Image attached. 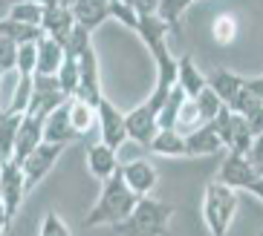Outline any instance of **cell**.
Instances as JSON below:
<instances>
[{"instance_id": "cell-44", "label": "cell", "mask_w": 263, "mask_h": 236, "mask_svg": "<svg viewBox=\"0 0 263 236\" xmlns=\"http://www.w3.org/2000/svg\"><path fill=\"white\" fill-rule=\"evenodd\" d=\"M0 161H3V159H0Z\"/></svg>"}, {"instance_id": "cell-34", "label": "cell", "mask_w": 263, "mask_h": 236, "mask_svg": "<svg viewBox=\"0 0 263 236\" xmlns=\"http://www.w3.org/2000/svg\"><path fill=\"white\" fill-rule=\"evenodd\" d=\"M194 104H197V113H200L202 121H211V118L217 115V110L223 107V101L217 98L214 90H211L209 84H205L200 92H197V95H194Z\"/></svg>"}, {"instance_id": "cell-16", "label": "cell", "mask_w": 263, "mask_h": 236, "mask_svg": "<svg viewBox=\"0 0 263 236\" xmlns=\"http://www.w3.org/2000/svg\"><path fill=\"white\" fill-rule=\"evenodd\" d=\"M182 141H185V156H214L223 150V141L214 133L211 121H202L194 130L182 133Z\"/></svg>"}, {"instance_id": "cell-38", "label": "cell", "mask_w": 263, "mask_h": 236, "mask_svg": "<svg viewBox=\"0 0 263 236\" xmlns=\"http://www.w3.org/2000/svg\"><path fill=\"white\" fill-rule=\"evenodd\" d=\"M38 236H70V228H67V222L55 213V210H49V213L44 216V222H41Z\"/></svg>"}, {"instance_id": "cell-42", "label": "cell", "mask_w": 263, "mask_h": 236, "mask_svg": "<svg viewBox=\"0 0 263 236\" xmlns=\"http://www.w3.org/2000/svg\"><path fill=\"white\" fill-rule=\"evenodd\" d=\"M3 78H6V75H3V72H0V81H3Z\"/></svg>"}, {"instance_id": "cell-25", "label": "cell", "mask_w": 263, "mask_h": 236, "mask_svg": "<svg viewBox=\"0 0 263 236\" xmlns=\"http://www.w3.org/2000/svg\"><path fill=\"white\" fill-rule=\"evenodd\" d=\"M147 150L154 156H165V159H182L185 156V141H182V133L179 130H156V136L151 138Z\"/></svg>"}, {"instance_id": "cell-27", "label": "cell", "mask_w": 263, "mask_h": 236, "mask_svg": "<svg viewBox=\"0 0 263 236\" xmlns=\"http://www.w3.org/2000/svg\"><path fill=\"white\" fill-rule=\"evenodd\" d=\"M21 118H24V113L0 110V159L3 161L12 159V147H15V136H17V127H21Z\"/></svg>"}, {"instance_id": "cell-5", "label": "cell", "mask_w": 263, "mask_h": 236, "mask_svg": "<svg viewBox=\"0 0 263 236\" xmlns=\"http://www.w3.org/2000/svg\"><path fill=\"white\" fill-rule=\"evenodd\" d=\"M211 127H214V133L220 136L223 147H229V153H240V156H246L249 147H252V141L257 138L255 133H252V127H249L246 118L237 115V113H232L229 107L217 110V115L211 118Z\"/></svg>"}, {"instance_id": "cell-26", "label": "cell", "mask_w": 263, "mask_h": 236, "mask_svg": "<svg viewBox=\"0 0 263 236\" xmlns=\"http://www.w3.org/2000/svg\"><path fill=\"white\" fill-rule=\"evenodd\" d=\"M191 0H156L154 15L168 26L171 35H179L182 32V15L188 12Z\"/></svg>"}, {"instance_id": "cell-6", "label": "cell", "mask_w": 263, "mask_h": 236, "mask_svg": "<svg viewBox=\"0 0 263 236\" xmlns=\"http://www.w3.org/2000/svg\"><path fill=\"white\" fill-rule=\"evenodd\" d=\"M229 110L243 115L255 136H263V78L260 75L243 78V84H240L234 101L229 104Z\"/></svg>"}, {"instance_id": "cell-1", "label": "cell", "mask_w": 263, "mask_h": 236, "mask_svg": "<svg viewBox=\"0 0 263 236\" xmlns=\"http://www.w3.org/2000/svg\"><path fill=\"white\" fill-rule=\"evenodd\" d=\"M177 213V207L159 199L142 196L133 210L116 225H110L116 236H171V219Z\"/></svg>"}, {"instance_id": "cell-3", "label": "cell", "mask_w": 263, "mask_h": 236, "mask_svg": "<svg viewBox=\"0 0 263 236\" xmlns=\"http://www.w3.org/2000/svg\"><path fill=\"white\" fill-rule=\"evenodd\" d=\"M240 199L237 190L229 184H220L217 179H211L202 190V219L211 236H229L234 216H237Z\"/></svg>"}, {"instance_id": "cell-35", "label": "cell", "mask_w": 263, "mask_h": 236, "mask_svg": "<svg viewBox=\"0 0 263 236\" xmlns=\"http://www.w3.org/2000/svg\"><path fill=\"white\" fill-rule=\"evenodd\" d=\"M107 15L113 17V20H119L122 26H127V29H136V20H139L136 9H133L127 0H107Z\"/></svg>"}, {"instance_id": "cell-14", "label": "cell", "mask_w": 263, "mask_h": 236, "mask_svg": "<svg viewBox=\"0 0 263 236\" xmlns=\"http://www.w3.org/2000/svg\"><path fill=\"white\" fill-rule=\"evenodd\" d=\"M41 133H44V141H52V144H70L76 141V130L70 124V98L61 101L55 110H49L44 118H41Z\"/></svg>"}, {"instance_id": "cell-43", "label": "cell", "mask_w": 263, "mask_h": 236, "mask_svg": "<svg viewBox=\"0 0 263 236\" xmlns=\"http://www.w3.org/2000/svg\"><path fill=\"white\" fill-rule=\"evenodd\" d=\"M0 110H3V104H0Z\"/></svg>"}, {"instance_id": "cell-33", "label": "cell", "mask_w": 263, "mask_h": 236, "mask_svg": "<svg viewBox=\"0 0 263 236\" xmlns=\"http://www.w3.org/2000/svg\"><path fill=\"white\" fill-rule=\"evenodd\" d=\"M93 32L84 29V26H78V23H72L70 35H67V40H64V52L70 55V58H78V55L84 52V49H90L93 46Z\"/></svg>"}, {"instance_id": "cell-22", "label": "cell", "mask_w": 263, "mask_h": 236, "mask_svg": "<svg viewBox=\"0 0 263 236\" xmlns=\"http://www.w3.org/2000/svg\"><path fill=\"white\" fill-rule=\"evenodd\" d=\"M87 167H90V173H93L99 182L110 179V176L119 170L116 150L107 147V144H101V141H93V144L87 147Z\"/></svg>"}, {"instance_id": "cell-37", "label": "cell", "mask_w": 263, "mask_h": 236, "mask_svg": "<svg viewBox=\"0 0 263 236\" xmlns=\"http://www.w3.org/2000/svg\"><path fill=\"white\" fill-rule=\"evenodd\" d=\"M15 72L17 75H35V44H21L17 46Z\"/></svg>"}, {"instance_id": "cell-41", "label": "cell", "mask_w": 263, "mask_h": 236, "mask_svg": "<svg viewBox=\"0 0 263 236\" xmlns=\"http://www.w3.org/2000/svg\"><path fill=\"white\" fill-rule=\"evenodd\" d=\"M9 222H12V219H9V216H6V210H3V205H0V236L6 233V228H9Z\"/></svg>"}, {"instance_id": "cell-7", "label": "cell", "mask_w": 263, "mask_h": 236, "mask_svg": "<svg viewBox=\"0 0 263 236\" xmlns=\"http://www.w3.org/2000/svg\"><path fill=\"white\" fill-rule=\"evenodd\" d=\"M64 153V144H52V141H41L35 150L21 161V173H24V190L32 193L38 187L49 173H52L55 161L61 159Z\"/></svg>"}, {"instance_id": "cell-13", "label": "cell", "mask_w": 263, "mask_h": 236, "mask_svg": "<svg viewBox=\"0 0 263 236\" xmlns=\"http://www.w3.org/2000/svg\"><path fill=\"white\" fill-rule=\"evenodd\" d=\"M119 176L136 196H151L156 182H159V170L154 167V161L147 159H133L127 164H119Z\"/></svg>"}, {"instance_id": "cell-28", "label": "cell", "mask_w": 263, "mask_h": 236, "mask_svg": "<svg viewBox=\"0 0 263 236\" xmlns=\"http://www.w3.org/2000/svg\"><path fill=\"white\" fill-rule=\"evenodd\" d=\"M0 35L21 46V44H35L44 32H41V26H29V23L12 20V17H0Z\"/></svg>"}, {"instance_id": "cell-32", "label": "cell", "mask_w": 263, "mask_h": 236, "mask_svg": "<svg viewBox=\"0 0 263 236\" xmlns=\"http://www.w3.org/2000/svg\"><path fill=\"white\" fill-rule=\"evenodd\" d=\"M55 81H58V87H61L64 95H67V98H72V92H76V84H78V63H76V58L64 55L61 67L55 69Z\"/></svg>"}, {"instance_id": "cell-45", "label": "cell", "mask_w": 263, "mask_h": 236, "mask_svg": "<svg viewBox=\"0 0 263 236\" xmlns=\"http://www.w3.org/2000/svg\"><path fill=\"white\" fill-rule=\"evenodd\" d=\"M191 3H194V0H191Z\"/></svg>"}, {"instance_id": "cell-8", "label": "cell", "mask_w": 263, "mask_h": 236, "mask_svg": "<svg viewBox=\"0 0 263 236\" xmlns=\"http://www.w3.org/2000/svg\"><path fill=\"white\" fill-rule=\"evenodd\" d=\"M78 63V84H76V92H72V98L78 101H87L90 107L99 104V98L104 95L101 92V69H99V55L96 49H84V52L76 58Z\"/></svg>"}, {"instance_id": "cell-20", "label": "cell", "mask_w": 263, "mask_h": 236, "mask_svg": "<svg viewBox=\"0 0 263 236\" xmlns=\"http://www.w3.org/2000/svg\"><path fill=\"white\" fill-rule=\"evenodd\" d=\"M72 15H70V6H44V17H41V32L47 38L64 44L67 35L72 29Z\"/></svg>"}, {"instance_id": "cell-18", "label": "cell", "mask_w": 263, "mask_h": 236, "mask_svg": "<svg viewBox=\"0 0 263 236\" xmlns=\"http://www.w3.org/2000/svg\"><path fill=\"white\" fill-rule=\"evenodd\" d=\"M136 35H139L142 40H145V46H147V52L154 55H162V52H168V26H165L162 20L156 15H139V20H136Z\"/></svg>"}, {"instance_id": "cell-2", "label": "cell", "mask_w": 263, "mask_h": 236, "mask_svg": "<svg viewBox=\"0 0 263 236\" xmlns=\"http://www.w3.org/2000/svg\"><path fill=\"white\" fill-rule=\"evenodd\" d=\"M142 196H136V193L124 184V179L119 176V170L110 179H104L101 182V193L99 199H96L93 210L84 216V228H99V225H116L119 219H124V216L133 210V205L139 202Z\"/></svg>"}, {"instance_id": "cell-29", "label": "cell", "mask_w": 263, "mask_h": 236, "mask_svg": "<svg viewBox=\"0 0 263 236\" xmlns=\"http://www.w3.org/2000/svg\"><path fill=\"white\" fill-rule=\"evenodd\" d=\"M70 124H72L78 138L87 136V133L96 127V107H90L87 101L70 98Z\"/></svg>"}, {"instance_id": "cell-40", "label": "cell", "mask_w": 263, "mask_h": 236, "mask_svg": "<svg viewBox=\"0 0 263 236\" xmlns=\"http://www.w3.org/2000/svg\"><path fill=\"white\" fill-rule=\"evenodd\" d=\"M130 6L136 9V15H154L156 0H130Z\"/></svg>"}, {"instance_id": "cell-19", "label": "cell", "mask_w": 263, "mask_h": 236, "mask_svg": "<svg viewBox=\"0 0 263 236\" xmlns=\"http://www.w3.org/2000/svg\"><path fill=\"white\" fill-rule=\"evenodd\" d=\"M70 15L78 26L96 32L104 20H110L107 15V0H70Z\"/></svg>"}, {"instance_id": "cell-31", "label": "cell", "mask_w": 263, "mask_h": 236, "mask_svg": "<svg viewBox=\"0 0 263 236\" xmlns=\"http://www.w3.org/2000/svg\"><path fill=\"white\" fill-rule=\"evenodd\" d=\"M237 32H240V26H237V17L234 15H220V17H214V23H211V38H214V44H220V46L234 44Z\"/></svg>"}, {"instance_id": "cell-24", "label": "cell", "mask_w": 263, "mask_h": 236, "mask_svg": "<svg viewBox=\"0 0 263 236\" xmlns=\"http://www.w3.org/2000/svg\"><path fill=\"white\" fill-rule=\"evenodd\" d=\"M243 78L246 75H237V72H232V69H214L209 78H205V84L214 90V95L220 101H223V107H229L234 101V95H237L240 84H243Z\"/></svg>"}, {"instance_id": "cell-17", "label": "cell", "mask_w": 263, "mask_h": 236, "mask_svg": "<svg viewBox=\"0 0 263 236\" xmlns=\"http://www.w3.org/2000/svg\"><path fill=\"white\" fill-rule=\"evenodd\" d=\"M44 141V133H41V118L38 115H29L24 113L21 118V127H17V136H15V147H12V161L21 164V161L29 156L35 147Z\"/></svg>"}, {"instance_id": "cell-39", "label": "cell", "mask_w": 263, "mask_h": 236, "mask_svg": "<svg viewBox=\"0 0 263 236\" xmlns=\"http://www.w3.org/2000/svg\"><path fill=\"white\" fill-rule=\"evenodd\" d=\"M15 58H17V44L0 35V72H15Z\"/></svg>"}, {"instance_id": "cell-21", "label": "cell", "mask_w": 263, "mask_h": 236, "mask_svg": "<svg viewBox=\"0 0 263 236\" xmlns=\"http://www.w3.org/2000/svg\"><path fill=\"white\" fill-rule=\"evenodd\" d=\"M64 55H67L64 52V44L47 38V35H41V38L35 40V72H38V75H55V69L61 67Z\"/></svg>"}, {"instance_id": "cell-10", "label": "cell", "mask_w": 263, "mask_h": 236, "mask_svg": "<svg viewBox=\"0 0 263 236\" xmlns=\"http://www.w3.org/2000/svg\"><path fill=\"white\" fill-rule=\"evenodd\" d=\"M24 173H21V164H15L12 159L0 161V205L6 210L9 219H15L21 205H24Z\"/></svg>"}, {"instance_id": "cell-36", "label": "cell", "mask_w": 263, "mask_h": 236, "mask_svg": "<svg viewBox=\"0 0 263 236\" xmlns=\"http://www.w3.org/2000/svg\"><path fill=\"white\" fill-rule=\"evenodd\" d=\"M29 92H32V75H17V84H15V92H12V101H9L3 110L26 113V104H29Z\"/></svg>"}, {"instance_id": "cell-9", "label": "cell", "mask_w": 263, "mask_h": 236, "mask_svg": "<svg viewBox=\"0 0 263 236\" xmlns=\"http://www.w3.org/2000/svg\"><path fill=\"white\" fill-rule=\"evenodd\" d=\"M96 124H99V141L101 144L119 150V147L127 141V136H124V113L110 98H104V95H101L99 104H96Z\"/></svg>"}, {"instance_id": "cell-11", "label": "cell", "mask_w": 263, "mask_h": 236, "mask_svg": "<svg viewBox=\"0 0 263 236\" xmlns=\"http://www.w3.org/2000/svg\"><path fill=\"white\" fill-rule=\"evenodd\" d=\"M61 101H67V95L61 92V87H58V81H55V75H38V72L32 75V92H29L26 113L44 118V115H47L49 110H55Z\"/></svg>"}, {"instance_id": "cell-15", "label": "cell", "mask_w": 263, "mask_h": 236, "mask_svg": "<svg viewBox=\"0 0 263 236\" xmlns=\"http://www.w3.org/2000/svg\"><path fill=\"white\" fill-rule=\"evenodd\" d=\"M156 61V78H154V90H151V95H147V104L154 110L162 107V101L165 95L171 92V87L177 84V58L171 52H162V55H156L154 58Z\"/></svg>"}, {"instance_id": "cell-4", "label": "cell", "mask_w": 263, "mask_h": 236, "mask_svg": "<svg viewBox=\"0 0 263 236\" xmlns=\"http://www.w3.org/2000/svg\"><path fill=\"white\" fill-rule=\"evenodd\" d=\"M214 179L220 184L234 187V190L252 193L255 199L263 196V176H260V170H257L246 156H240V153H229V156L220 161V170H217Z\"/></svg>"}, {"instance_id": "cell-23", "label": "cell", "mask_w": 263, "mask_h": 236, "mask_svg": "<svg viewBox=\"0 0 263 236\" xmlns=\"http://www.w3.org/2000/svg\"><path fill=\"white\" fill-rule=\"evenodd\" d=\"M177 87L185 92L188 98H194V95L205 87V75H202L200 67L194 63V55L191 52H185L177 61Z\"/></svg>"}, {"instance_id": "cell-12", "label": "cell", "mask_w": 263, "mask_h": 236, "mask_svg": "<svg viewBox=\"0 0 263 236\" xmlns=\"http://www.w3.org/2000/svg\"><path fill=\"white\" fill-rule=\"evenodd\" d=\"M156 130H159V124H156V110L147 101L136 104L130 113H124V136L130 138V141H136L139 147L151 144V138L156 136Z\"/></svg>"}, {"instance_id": "cell-30", "label": "cell", "mask_w": 263, "mask_h": 236, "mask_svg": "<svg viewBox=\"0 0 263 236\" xmlns=\"http://www.w3.org/2000/svg\"><path fill=\"white\" fill-rule=\"evenodd\" d=\"M6 17L21 20V23H29V26H41V17H44V3H38V0H17V3H12V6H9Z\"/></svg>"}]
</instances>
